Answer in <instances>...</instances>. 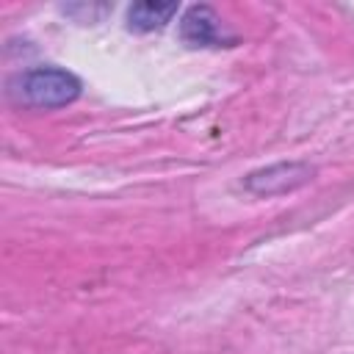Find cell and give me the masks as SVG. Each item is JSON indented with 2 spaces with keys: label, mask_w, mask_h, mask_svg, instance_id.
Wrapping results in <instances>:
<instances>
[{
  "label": "cell",
  "mask_w": 354,
  "mask_h": 354,
  "mask_svg": "<svg viewBox=\"0 0 354 354\" xmlns=\"http://www.w3.org/2000/svg\"><path fill=\"white\" fill-rule=\"evenodd\" d=\"M80 83L64 69H36L22 80V97L41 108L66 105L77 97Z\"/></svg>",
  "instance_id": "6da1fadb"
},
{
  "label": "cell",
  "mask_w": 354,
  "mask_h": 354,
  "mask_svg": "<svg viewBox=\"0 0 354 354\" xmlns=\"http://www.w3.org/2000/svg\"><path fill=\"white\" fill-rule=\"evenodd\" d=\"M174 11H177V3H136L127 19L133 30H155V28H163Z\"/></svg>",
  "instance_id": "7a4b0ae2"
},
{
  "label": "cell",
  "mask_w": 354,
  "mask_h": 354,
  "mask_svg": "<svg viewBox=\"0 0 354 354\" xmlns=\"http://www.w3.org/2000/svg\"><path fill=\"white\" fill-rule=\"evenodd\" d=\"M210 22H216V19H213V14H210L207 8H194V11L185 17V36H191V30H196V36H194L196 44L210 41V39H213V25H210Z\"/></svg>",
  "instance_id": "3957f363"
}]
</instances>
